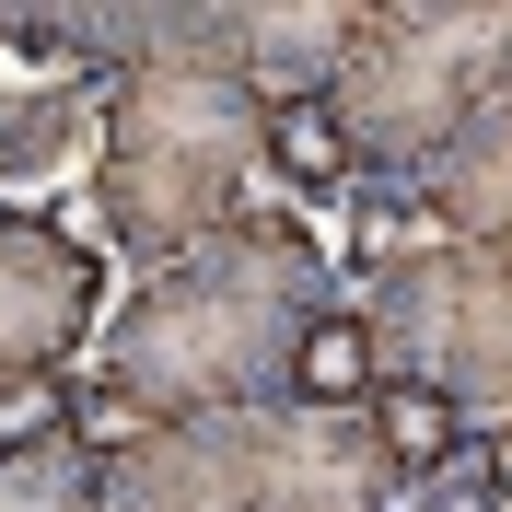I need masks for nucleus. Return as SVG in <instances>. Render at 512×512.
I'll return each mask as SVG.
<instances>
[{
    "mask_svg": "<svg viewBox=\"0 0 512 512\" xmlns=\"http://www.w3.org/2000/svg\"><path fill=\"white\" fill-rule=\"evenodd\" d=\"M315 303H338L326 233L303 210H245L210 245L140 268V291L94 326V384L140 431L256 408V396H280V361H291Z\"/></svg>",
    "mask_w": 512,
    "mask_h": 512,
    "instance_id": "nucleus-1",
    "label": "nucleus"
},
{
    "mask_svg": "<svg viewBox=\"0 0 512 512\" xmlns=\"http://www.w3.org/2000/svg\"><path fill=\"white\" fill-rule=\"evenodd\" d=\"M245 210L256 82L233 70V0H175V47L94 82V222L128 268H163Z\"/></svg>",
    "mask_w": 512,
    "mask_h": 512,
    "instance_id": "nucleus-2",
    "label": "nucleus"
},
{
    "mask_svg": "<svg viewBox=\"0 0 512 512\" xmlns=\"http://www.w3.org/2000/svg\"><path fill=\"white\" fill-rule=\"evenodd\" d=\"M94 512H396V478L373 466L350 408H210L163 419L94 466Z\"/></svg>",
    "mask_w": 512,
    "mask_h": 512,
    "instance_id": "nucleus-3",
    "label": "nucleus"
},
{
    "mask_svg": "<svg viewBox=\"0 0 512 512\" xmlns=\"http://www.w3.org/2000/svg\"><path fill=\"white\" fill-rule=\"evenodd\" d=\"M512 82V24L489 0H350V35L326 59V128L350 152V187H408L454 140L466 105Z\"/></svg>",
    "mask_w": 512,
    "mask_h": 512,
    "instance_id": "nucleus-4",
    "label": "nucleus"
},
{
    "mask_svg": "<svg viewBox=\"0 0 512 512\" xmlns=\"http://www.w3.org/2000/svg\"><path fill=\"white\" fill-rule=\"evenodd\" d=\"M338 303L373 326V361L396 384H443L478 431H501V408H512V245L419 233V245L373 256L361 280H338Z\"/></svg>",
    "mask_w": 512,
    "mask_h": 512,
    "instance_id": "nucleus-5",
    "label": "nucleus"
},
{
    "mask_svg": "<svg viewBox=\"0 0 512 512\" xmlns=\"http://www.w3.org/2000/svg\"><path fill=\"white\" fill-rule=\"evenodd\" d=\"M105 326V256L82 233H59L47 210L0 198V396L59 384Z\"/></svg>",
    "mask_w": 512,
    "mask_h": 512,
    "instance_id": "nucleus-6",
    "label": "nucleus"
},
{
    "mask_svg": "<svg viewBox=\"0 0 512 512\" xmlns=\"http://www.w3.org/2000/svg\"><path fill=\"white\" fill-rule=\"evenodd\" d=\"M408 198L443 245H512V94L466 105L454 140L408 175Z\"/></svg>",
    "mask_w": 512,
    "mask_h": 512,
    "instance_id": "nucleus-7",
    "label": "nucleus"
},
{
    "mask_svg": "<svg viewBox=\"0 0 512 512\" xmlns=\"http://www.w3.org/2000/svg\"><path fill=\"white\" fill-rule=\"evenodd\" d=\"M338 35H350V0H233V70L256 82V105L326 94Z\"/></svg>",
    "mask_w": 512,
    "mask_h": 512,
    "instance_id": "nucleus-8",
    "label": "nucleus"
},
{
    "mask_svg": "<svg viewBox=\"0 0 512 512\" xmlns=\"http://www.w3.org/2000/svg\"><path fill=\"white\" fill-rule=\"evenodd\" d=\"M350 419H361V443H373V466H384L396 489H419V478H431V466H443L454 443H466V431H478V419L454 408L443 384H396V373H384V384L361 396Z\"/></svg>",
    "mask_w": 512,
    "mask_h": 512,
    "instance_id": "nucleus-9",
    "label": "nucleus"
},
{
    "mask_svg": "<svg viewBox=\"0 0 512 512\" xmlns=\"http://www.w3.org/2000/svg\"><path fill=\"white\" fill-rule=\"evenodd\" d=\"M94 140V82H0V187L59 175Z\"/></svg>",
    "mask_w": 512,
    "mask_h": 512,
    "instance_id": "nucleus-10",
    "label": "nucleus"
},
{
    "mask_svg": "<svg viewBox=\"0 0 512 512\" xmlns=\"http://www.w3.org/2000/svg\"><path fill=\"white\" fill-rule=\"evenodd\" d=\"M373 384H384L373 326H361L350 303H315V315H303V338H291V361H280V396H291V408H361Z\"/></svg>",
    "mask_w": 512,
    "mask_h": 512,
    "instance_id": "nucleus-11",
    "label": "nucleus"
},
{
    "mask_svg": "<svg viewBox=\"0 0 512 512\" xmlns=\"http://www.w3.org/2000/svg\"><path fill=\"white\" fill-rule=\"evenodd\" d=\"M256 175H280L291 198H350V152H338V128H326L315 94L256 105Z\"/></svg>",
    "mask_w": 512,
    "mask_h": 512,
    "instance_id": "nucleus-12",
    "label": "nucleus"
},
{
    "mask_svg": "<svg viewBox=\"0 0 512 512\" xmlns=\"http://www.w3.org/2000/svg\"><path fill=\"white\" fill-rule=\"evenodd\" d=\"M0 512H94V454L70 443V431L0 443Z\"/></svg>",
    "mask_w": 512,
    "mask_h": 512,
    "instance_id": "nucleus-13",
    "label": "nucleus"
},
{
    "mask_svg": "<svg viewBox=\"0 0 512 512\" xmlns=\"http://www.w3.org/2000/svg\"><path fill=\"white\" fill-rule=\"evenodd\" d=\"M512 501V466H501V431H466V443L431 466L419 489H396V512H501Z\"/></svg>",
    "mask_w": 512,
    "mask_h": 512,
    "instance_id": "nucleus-14",
    "label": "nucleus"
},
{
    "mask_svg": "<svg viewBox=\"0 0 512 512\" xmlns=\"http://www.w3.org/2000/svg\"><path fill=\"white\" fill-rule=\"evenodd\" d=\"M338 210H350V280L373 268V256H396V245H419V233H431V222H419V198H408V187H350Z\"/></svg>",
    "mask_w": 512,
    "mask_h": 512,
    "instance_id": "nucleus-15",
    "label": "nucleus"
}]
</instances>
